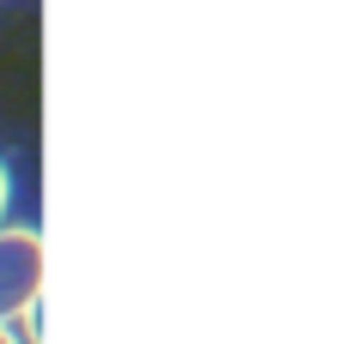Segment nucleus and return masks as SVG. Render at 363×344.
<instances>
[{
	"label": "nucleus",
	"instance_id": "2",
	"mask_svg": "<svg viewBox=\"0 0 363 344\" xmlns=\"http://www.w3.org/2000/svg\"><path fill=\"white\" fill-rule=\"evenodd\" d=\"M0 212H6V169H0Z\"/></svg>",
	"mask_w": 363,
	"mask_h": 344
},
{
	"label": "nucleus",
	"instance_id": "1",
	"mask_svg": "<svg viewBox=\"0 0 363 344\" xmlns=\"http://www.w3.org/2000/svg\"><path fill=\"white\" fill-rule=\"evenodd\" d=\"M43 290V236L37 229H0V326L18 320Z\"/></svg>",
	"mask_w": 363,
	"mask_h": 344
},
{
	"label": "nucleus",
	"instance_id": "3",
	"mask_svg": "<svg viewBox=\"0 0 363 344\" xmlns=\"http://www.w3.org/2000/svg\"><path fill=\"white\" fill-rule=\"evenodd\" d=\"M0 344H18V338H13V332H6V326H0Z\"/></svg>",
	"mask_w": 363,
	"mask_h": 344
}]
</instances>
